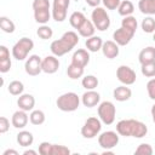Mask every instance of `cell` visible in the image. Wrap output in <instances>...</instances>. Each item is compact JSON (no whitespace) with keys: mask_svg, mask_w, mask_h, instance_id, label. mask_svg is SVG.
Returning a JSON list of instances; mask_svg holds the SVG:
<instances>
[{"mask_svg":"<svg viewBox=\"0 0 155 155\" xmlns=\"http://www.w3.org/2000/svg\"><path fill=\"white\" fill-rule=\"evenodd\" d=\"M116 132L124 137L143 138L148 133V127L144 122L134 119L120 120L116 124Z\"/></svg>","mask_w":155,"mask_h":155,"instance_id":"obj_1","label":"cell"},{"mask_svg":"<svg viewBox=\"0 0 155 155\" xmlns=\"http://www.w3.org/2000/svg\"><path fill=\"white\" fill-rule=\"evenodd\" d=\"M78 42H79V35L75 31L69 30V31H65L61 36V39L52 41L50 50H51L52 54H54L57 57H62V56L67 54L68 52H70L78 45Z\"/></svg>","mask_w":155,"mask_h":155,"instance_id":"obj_2","label":"cell"},{"mask_svg":"<svg viewBox=\"0 0 155 155\" xmlns=\"http://www.w3.org/2000/svg\"><path fill=\"white\" fill-rule=\"evenodd\" d=\"M80 102H81V99L75 92H65L57 98L56 105L59 110L70 113V111H75L79 108Z\"/></svg>","mask_w":155,"mask_h":155,"instance_id":"obj_3","label":"cell"},{"mask_svg":"<svg viewBox=\"0 0 155 155\" xmlns=\"http://www.w3.org/2000/svg\"><path fill=\"white\" fill-rule=\"evenodd\" d=\"M33 11H34V19L39 24H46L52 16V13L50 12L48 0H34Z\"/></svg>","mask_w":155,"mask_h":155,"instance_id":"obj_4","label":"cell"},{"mask_svg":"<svg viewBox=\"0 0 155 155\" xmlns=\"http://www.w3.org/2000/svg\"><path fill=\"white\" fill-rule=\"evenodd\" d=\"M34 48V41L29 38H21L12 47V57L17 61H24L28 58L29 52Z\"/></svg>","mask_w":155,"mask_h":155,"instance_id":"obj_5","label":"cell"},{"mask_svg":"<svg viewBox=\"0 0 155 155\" xmlns=\"http://www.w3.org/2000/svg\"><path fill=\"white\" fill-rule=\"evenodd\" d=\"M98 117L104 125H111L115 121L116 116V108L113 102L110 101H104L98 104Z\"/></svg>","mask_w":155,"mask_h":155,"instance_id":"obj_6","label":"cell"},{"mask_svg":"<svg viewBox=\"0 0 155 155\" xmlns=\"http://www.w3.org/2000/svg\"><path fill=\"white\" fill-rule=\"evenodd\" d=\"M91 21L93 22L94 27L99 31H104L110 27V17L108 12L103 7H94V10L91 13Z\"/></svg>","mask_w":155,"mask_h":155,"instance_id":"obj_7","label":"cell"},{"mask_svg":"<svg viewBox=\"0 0 155 155\" xmlns=\"http://www.w3.org/2000/svg\"><path fill=\"white\" fill-rule=\"evenodd\" d=\"M102 130V121L99 117H88L84 126L81 127V136L86 139H92L94 137H97L101 133Z\"/></svg>","mask_w":155,"mask_h":155,"instance_id":"obj_8","label":"cell"},{"mask_svg":"<svg viewBox=\"0 0 155 155\" xmlns=\"http://www.w3.org/2000/svg\"><path fill=\"white\" fill-rule=\"evenodd\" d=\"M119 133L115 131H105L98 134V144L104 150H111L119 144Z\"/></svg>","mask_w":155,"mask_h":155,"instance_id":"obj_9","label":"cell"},{"mask_svg":"<svg viewBox=\"0 0 155 155\" xmlns=\"http://www.w3.org/2000/svg\"><path fill=\"white\" fill-rule=\"evenodd\" d=\"M70 0H53L52 2V18L56 22H63L67 18V12Z\"/></svg>","mask_w":155,"mask_h":155,"instance_id":"obj_10","label":"cell"},{"mask_svg":"<svg viewBox=\"0 0 155 155\" xmlns=\"http://www.w3.org/2000/svg\"><path fill=\"white\" fill-rule=\"evenodd\" d=\"M25 73L30 76H38L42 71V58L38 54H31L25 59Z\"/></svg>","mask_w":155,"mask_h":155,"instance_id":"obj_11","label":"cell"},{"mask_svg":"<svg viewBox=\"0 0 155 155\" xmlns=\"http://www.w3.org/2000/svg\"><path fill=\"white\" fill-rule=\"evenodd\" d=\"M116 78L122 85L130 86L136 82L137 75H136V71L128 65H120L116 69Z\"/></svg>","mask_w":155,"mask_h":155,"instance_id":"obj_12","label":"cell"},{"mask_svg":"<svg viewBox=\"0 0 155 155\" xmlns=\"http://www.w3.org/2000/svg\"><path fill=\"white\" fill-rule=\"evenodd\" d=\"M134 33L125 29L124 27H120L113 33V40L119 45V46H126L130 44V41L133 39Z\"/></svg>","mask_w":155,"mask_h":155,"instance_id":"obj_13","label":"cell"},{"mask_svg":"<svg viewBox=\"0 0 155 155\" xmlns=\"http://www.w3.org/2000/svg\"><path fill=\"white\" fill-rule=\"evenodd\" d=\"M59 69V61L58 57L54 54L46 56L42 58V71L46 74H54Z\"/></svg>","mask_w":155,"mask_h":155,"instance_id":"obj_14","label":"cell"},{"mask_svg":"<svg viewBox=\"0 0 155 155\" xmlns=\"http://www.w3.org/2000/svg\"><path fill=\"white\" fill-rule=\"evenodd\" d=\"M101 102V94L94 90H86V92L81 96V103L87 108H93L98 105Z\"/></svg>","mask_w":155,"mask_h":155,"instance_id":"obj_15","label":"cell"},{"mask_svg":"<svg viewBox=\"0 0 155 155\" xmlns=\"http://www.w3.org/2000/svg\"><path fill=\"white\" fill-rule=\"evenodd\" d=\"M90 51L88 50H85V48H79L76 50L73 56H71V63L75 64V65H79V67H82L85 68L88 63H90Z\"/></svg>","mask_w":155,"mask_h":155,"instance_id":"obj_16","label":"cell"},{"mask_svg":"<svg viewBox=\"0 0 155 155\" xmlns=\"http://www.w3.org/2000/svg\"><path fill=\"white\" fill-rule=\"evenodd\" d=\"M102 52H103L104 57H107L108 59H114L119 56L120 48H119V45L114 40H107L103 42Z\"/></svg>","mask_w":155,"mask_h":155,"instance_id":"obj_17","label":"cell"},{"mask_svg":"<svg viewBox=\"0 0 155 155\" xmlns=\"http://www.w3.org/2000/svg\"><path fill=\"white\" fill-rule=\"evenodd\" d=\"M28 121H29V116H28L27 111H24V110H22V109L15 111L13 115H12V117H11V124H12V126H13L15 128H18V130L24 128V127L27 126Z\"/></svg>","mask_w":155,"mask_h":155,"instance_id":"obj_18","label":"cell"},{"mask_svg":"<svg viewBox=\"0 0 155 155\" xmlns=\"http://www.w3.org/2000/svg\"><path fill=\"white\" fill-rule=\"evenodd\" d=\"M17 105L24 111H31L35 105V98L30 93H22L17 99Z\"/></svg>","mask_w":155,"mask_h":155,"instance_id":"obj_19","label":"cell"},{"mask_svg":"<svg viewBox=\"0 0 155 155\" xmlns=\"http://www.w3.org/2000/svg\"><path fill=\"white\" fill-rule=\"evenodd\" d=\"M131 96H132V91H131L130 87H127V85L117 86L113 91V97L117 102H126V101H128L131 98Z\"/></svg>","mask_w":155,"mask_h":155,"instance_id":"obj_20","label":"cell"},{"mask_svg":"<svg viewBox=\"0 0 155 155\" xmlns=\"http://www.w3.org/2000/svg\"><path fill=\"white\" fill-rule=\"evenodd\" d=\"M138 61L142 64H145V63H150V62H155V47L154 46H148V47H144L139 54H138Z\"/></svg>","mask_w":155,"mask_h":155,"instance_id":"obj_21","label":"cell"},{"mask_svg":"<svg viewBox=\"0 0 155 155\" xmlns=\"http://www.w3.org/2000/svg\"><path fill=\"white\" fill-rule=\"evenodd\" d=\"M94 31H96V27H94V24H93V22L92 21H90V19H85V22L79 27V29H78V33H79V35L80 36H82V38H91V36H93L94 35Z\"/></svg>","mask_w":155,"mask_h":155,"instance_id":"obj_22","label":"cell"},{"mask_svg":"<svg viewBox=\"0 0 155 155\" xmlns=\"http://www.w3.org/2000/svg\"><path fill=\"white\" fill-rule=\"evenodd\" d=\"M103 40L101 36H91V38H87L86 41H85V46L86 48L90 51V52H98L99 50H102V46H103Z\"/></svg>","mask_w":155,"mask_h":155,"instance_id":"obj_23","label":"cell"},{"mask_svg":"<svg viewBox=\"0 0 155 155\" xmlns=\"http://www.w3.org/2000/svg\"><path fill=\"white\" fill-rule=\"evenodd\" d=\"M16 139H17V143H18L21 147L27 148V147H30V145L33 144V142H34V136H33L31 132L25 131V130H22V131L18 132Z\"/></svg>","mask_w":155,"mask_h":155,"instance_id":"obj_24","label":"cell"},{"mask_svg":"<svg viewBox=\"0 0 155 155\" xmlns=\"http://www.w3.org/2000/svg\"><path fill=\"white\" fill-rule=\"evenodd\" d=\"M138 8L143 15L153 16L155 15V0H139Z\"/></svg>","mask_w":155,"mask_h":155,"instance_id":"obj_25","label":"cell"},{"mask_svg":"<svg viewBox=\"0 0 155 155\" xmlns=\"http://www.w3.org/2000/svg\"><path fill=\"white\" fill-rule=\"evenodd\" d=\"M84 71H85V68L79 67V65H75L73 63H70L68 65V68H67V75L71 80H76V79L82 78L84 76Z\"/></svg>","mask_w":155,"mask_h":155,"instance_id":"obj_26","label":"cell"},{"mask_svg":"<svg viewBox=\"0 0 155 155\" xmlns=\"http://www.w3.org/2000/svg\"><path fill=\"white\" fill-rule=\"evenodd\" d=\"M134 11V6L132 4L131 0H124L120 2L119 7H117V12L120 16L122 17H126V16H131Z\"/></svg>","mask_w":155,"mask_h":155,"instance_id":"obj_27","label":"cell"},{"mask_svg":"<svg viewBox=\"0 0 155 155\" xmlns=\"http://www.w3.org/2000/svg\"><path fill=\"white\" fill-rule=\"evenodd\" d=\"M85 19H86V17H85V15L82 13V12H80V11H74L71 15H70V17H69V23H70V25L74 28V29H79V27L85 22Z\"/></svg>","mask_w":155,"mask_h":155,"instance_id":"obj_28","label":"cell"},{"mask_svg":"<svg viewBox=\"0 0 155 155\" xmlns=\"http://www.w3.org/2000/svg\"><path fill=\"white\" fill-rule=\"evenodd\" d=\"M121 27H124L125 29H127V30H130V31L136 34V30L138 28V22L136 19V17H133L132 15L131 16H126L121 21Z\"/></svg>","mask_w":155,"mask_h":155,"instance_id":"obj_29","label":"cell"},{"mask_svg":"<svg viewBox=\"0 0 155 155\" xmlns=\"http://www.w3.org/2000/svg\"><path fill=\"white\" fill-rule=\"evenodd\" d=\"M0 28L4 33H7V34H12L16 29V25L13 23V21H11L8 17L6 16H1L0 17Z\"/></svg>","mask_w":155,"mask_h":155,"instance_id":"obj_30","label":"cell"},{"mask_svg":"<svg viewBox=\"0 0 155 155\" xmlns=\"http://www.w3.org/2000/svg\"><path fill=\"white\" fill-rule=\"evenodd\" d=\"M45 119H46V116H45V113L42 111V110H31V113H30V115H29V121L33 124V125H35V126H40V125H42L44 122H45Z\"/></svg>","mask_w":155,"mask_h":155,"instance_id":"obj_31","label":"cell"},{"mask_svg":"<svg viewBox=\"0 0 155 155\" xmlns=\"http://www.w3.org/2000/svg\"><path fill=\"white\" fill-rule=\"evenodd\" d=\"M7 90L12 96H21L23 93V91H24V85L19 80H13V81H11L8 84Z\"/></svg>","mask_w":155,"mask_h":155,"instance_id":"obj_32","label":"cell"},{"mask_svg":"<svg viewBox=\"0 0 155 155\" xmlns=\"http://www.w3.org/2000/svg\"><path fill=\"white\" fill-rule=\"evenodd\" d=\"M98 84H99V81L94 75H86L81 80V85L86 90H94L98 86Z\"/></svg>","mask_w":155,"mask_h":155,"instance_id":"obj_33","label":"cell"},{"mask_svg":"<svg viewBox=\"0 0 155 155\" xmlns=\"http://www.w3.org/2000/svg\"><path fill=\"white\" fill-rule=\"evenodd\" d=\"M140 27L143 29L144 33H148V34H153L155 31V19L151 17V16H147L142 23H140Z\"/></svg>","mask_w":155,"mask_h":155,"instance_id":"obj_34","label":"cell"},{"mask_svg":"<svg viewBox=\"0 0 155 155\" xmlns=\"http://www.w3.org/2000/svg\"><path fill=\"white\" fill-rule=\"evenodd\" d=\"M36 35H38L40 39H42V40H48V39L52 38L53 30H52L51 27H48V25H46V24H41V25L38 28V30H36Z\"/></svg>","mask_w":155,"mask_h":155,"instance_id":"obj_35","label":"cell"},{"mask_svg":"<svg viewBox=\"0 0 155 155\" xmlns=\"http://www.w3.org/2000/svg\"><path fill=\"white\" fill-rule=\"evenodd\" d=\"M140 71L145 78H155V62L142 64Z\"/></svg>","mask_w":155,"mask_h":155,"instance_id":"obj_36","label":"cell"},{"mask_svg":"<svg viewBox=\"0 0 155 155\" xmlns=\"http://www.w3.org/2000/svg\"><path fill=\"white\" fill-rule=\"evenodd\" d=\"M154 153L153 150V147L148 143H142L137 147V149L134 150V154L137 155H151Z\"/></svg>","mask_w":155,"mask_h":155,"instance_id":"obj_37","label":"cell"},{"mask_svg":"<svg viewBox=\"0 0 155 155\" xmlns=\"http://www.w3.org/2000/svg\"><path fill=\"white\" fill-rule=\"evenodd\" d=\"M69 154H70V150H69V148H67L65 145L52 144L51 155H69Z\"/></svg>","mask_w":155,"mask_h":155,"instance_id":"obj_38","label":"cell"},{"mask_svg":"<svg viewBox=\"0 0 155 155\" xmlns=\"http://www.w3.org/2000/svg\"><path fill=\"white\" fill-rule=\"evenodd\" d=\"M52 144L48 142H41L39 144V154L40 155H51Z\"/></svg>","mask_w":155,"mask_h":155,"instance_id":"obj_39","label":"cell"},{"mask_svg":"<svg viewBox=\"0 0 155 155\" xmlns=\"http://www.w3.org/2000/svg\"><path fill=\"white\" fill-rule=\"evenodd\" d=\"M147 92L150 99L155 101V78H151L147 82Z\"/></svg>","mask_w":155,"mask_h":155,"instance_id":"obj_40","label":"cell"},{"mask_svg":"<svg viewBox=\"0 0 155 155\" xmlns=\"http://www.w3.org/2000/svg\"><path fill=\"white\" fill-rule=\"evenodd\" d=\"M102 2L107 10H117L121 0H102Z\"/></svg>","mask_w":155,"mask_h":155,"instance_id":"obj_41","label":"cell"},{"mask_svg":"<svg viewBox=\"0 0 155 155\" xmlns=\"http://www.w3.org/2000/svg\"><path fill=\"white\" fill-rule=\"evenodd\" d=\"M8 128H10V120L5 116H1L0 117V133L1 134L6 133L8 131Z\"/></svg>","mask_w":155,"mask_h":155,"instance_id":"obj_42","label":"cell"},{"mask_svg":"<svg viewBox=\"0 0 155 155\" xmlns=\"http://www.w3.org/2000/svg\"><path fill=\"white\" fill-rule=\"evenodd\" d=\"M85 2L91 7H97L102 2V0H85Z\"/></svg>","mask_w":155,"mask_h":155,"instance_id":"obj_43","label":"cell"},{"mask_svg":"<svg viewBox=\"0 0 155 155\" xmlns=\"http://www.w3.org/2000/svg\"><path fill=\"white\" fill-rule=\"evenodd\" d=\"M2 155H18V151L15 149H7L2 153Z\"/></svg>","mask_w":155,"mask_h":155,"instance_id":"obj_44","label":"cell"},{"mask_svg":"<svg viewBox=\"0 0 155 155\" xmlns=\"http://www.w3.org/2000/svg\"><path fill=\"white\" fill-rule=\"evenodd\" d=\"M38 151L36 150H33V149H27L23 151V155H36Z\"/></svg>","mask_w":155,"mask_h":155,"instance_id":"obj_45","label":"cell"},{"mask_svg":"<svg viewBox=\"0 0 155 155\" xmlns=\"http://www.w3.org/2000/svg\"><path fill=\"white\" fill-rule=\"evenodd\" d=\"M150 113H151V117H153V121H154V124H155V104L151 107V109H150Z\"/></svg>","mask_w":155,"mask_h":155,"instance_id":"obj_46","label":"cell"},{"mask_svg":"<svg viewBox=\"0 0 155 155\" xmlns=\"http://www.w3.org/2000/svg\"><path fill=\"white\" fill-rule=\"evenodd\" d=\"M153 40H154V42H155V31L153 33Z\"/></svg>","mask_w":155,"mask_h":155,"instance_id":"obj_47","label":"cell"}]
</instances>
